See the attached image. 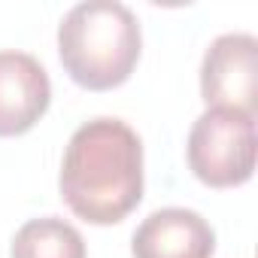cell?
Returning a JSON list of instances; mask_svg holds the SVG:
<instances>
[{
	"mask_svg": "<svg viewBox=\"0 0 258 258\" xmlns=\"http://www.w3.org/2000/svg\"><path fill=\"white\" fill-rule=\"evenodd\" d=\"M52 82L46 67L28 52H0V137H19L46 115Z\"/></svg>",
	"mask_w": 258,
	"mask_h": 258,
	"instance_id": "5",
	"label": "cell"
},
{
	"mask_svg": "<svg viewBox=\"0 0 258 258\" xmlns=\"http://www.w3.org/2000/svg\"><path fill=\"white\" fill-rule=\"evenodd\" d=\"M188 167L210 188H237L255 173V115L228 106H210L188 131Z\"/></svg>",
	"mask_w": 258,
	"mask_h": 258,
	"instance_id": "3",
	"label": "cell"
},
{
	"mask_svg": "<svg viewBox=\"0 0 258 258\" xmlns=\"http://www.w3.org/2000/svg\"><path fill=\"white\" fill-rule=\"evenodd\" d=\"M10 258H85V240L70 222L40 216L16 231Z\"/></svg>",
	"mask_w": 258,
	"mask_h": 258,
	"instance_id": "7",
	"label": "cell"
},
{
	"mask_svg": "<svg viewBox=\"0 0 258 258\" xmlns=\"http://www.w3.org/2000/svg\"><path fill=\"white\" fill-rule=\"evenodd\" d=\"M216 231L210 222L185 207H164L149 213L131 237L134 258H213Z\"/></svg>",
	"mask_w": 258,
	"mask_h": 258,
	"instance_id": "6",
	"label": "cell"
},
{
	"mask_svg": "<svg viewBox=\"0 0 258 258\" xmlns=\"http://www.w3.org/2000/svg\"><path fill=\"white\" fill-rule=\"evenodd\" d=\"M143 37L137 16L118 0L76 4L58 28V55L67 76L88 91H109L131 79Z\"/></svg>",
	"mask_w": 258,
	"mask_h": 258,
	"instance_id": "2",
	"label": "cell"
},
{
	"mask_svg": "<svg viewBox=\"0 0 258 258\" xmlns=\"http://www.w3.org/2000/svg\"><path fill=\"white\" fill-rule=\"evenodd\" d=\"M58 188L88 225H118L143 201V143L121 118H91L67 140Z\"/></svg>",
	"mask_w": 258,
	"mask_h": 258,
	"instance_id": "1",
	"label": "cell"
},
{
	"mask_svg": "<svg viewBox=\"0 0 258 258\" xmlns=\"http://www.w3.org/2000/svg\"><path fill=\"white\" fill-rule=\"evenodd\" d=\"M201 97L210 106H258V40L252 34H222L210 43L201 64Z\"/></svg>",
	"mask_w": 258,
	"mask_h": 258,
	"instance_id": "4",
	"label": "cell"
}]
</instances>
